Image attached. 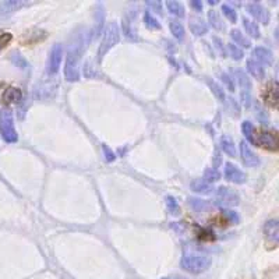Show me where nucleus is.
I'll return each instance as SVG.
<instances>
[{
  "label": "nucleus",
  "instance_id": "obj_8",
  "mask_svg": "<svg viewBox=\"0 0 279 279\" xmlns=\"http://www.w3.org/2000/svg\"><path fill=\"white\" fill-rule=\"evenodd\" d=\"M263 101L267 106L277 109L278 108V84L277 81H270L264 87L263 93Z\"/></svg>",
  "mask_w": 279,
  "mask_h": 279
},
{
  "label": "nucleus",
  "instance_id": "obj_29",
  "mask_svg": "<svg viewBox=\"0 0 279 279\" xmlns=\"http://www.w3.org/2000/svg\"><path fill=\"white\" fill-rule=\"evenodd\" d=\"M226 49H228L229 56H231L232 59H234V60H241V59L244 57V52H243L239 46H236L234 44H229V45L226 46Z\"/></svg>",
  "mask_w": 279,
  "mask_h": 279
},
{
  "label": "nucleus",
  "instance_id": "obj_5",
  "mask_svg": "<svg viewBox=\"0 0 279 279\" xmlns=\"http://www.w3.org/2000/svg\"><path fill=\"white\" fill-rule=\"evenodd\" d=\"M180 267L185 271L198 275L202 274L211 267V258L204 256H185L180 261Z\"/></svg>",
  "mask_w": 279,
  "mask_h": 279
},
{
  "label": "nucleus",
  "instance_id": "obj_34",
  "mask_svg": "<svg viewBox=\"0 0 279 279\" xmlns=\"http://www.w3.org/2000/svg\"><path fill=\"white\" fill-rule=\"evenodd\" d=\"M201 231H200V234H198V239L201 241H214L215 240V234L212 231H205V229H202L200 228Z\"/></svg>",
  "mask_w": 279,
  "mask_h": 279
},
{
  "label": "nucleus",
  "instance_id": "obj_37",
  "mask_svg": "<svg viewBox=\"0 0 279 279\" xmlns=\"http://www.w3.org/2000/svg\"><path fill=\"white\" fill-rule=\"evenodd\" d=\"M221 78H222V81L226 84V87L229 88V91H234V80L228 73H222Z\"/></svg>",
  "mask_w": 279,
  "mask_h": 279
},
{
  "label": "nucleus",
  "instance_id": "obj_35",
  "mask_svg": "<svg viewBox=\"0 0 279 279\" xmlns=\"http://www.w3.org/2000/svg\"><path fill=\"white\" fill-rule=\"evenodd\" d=\"M225 218L231 222V224H239V222H240V217L237 215V212L231 211V209L225 211Z\"/></svg>",
  "mask_w": 279,
  "mask_h": 279
},
{
  "label": "nucleus",
  "instance_id": "obj_25",
  "mask_svg": "<svg viewBox=\"0 0 279 279\" xmlns=\"http://www.w3.org/2000/svg\"><path fill=\"white\" fill-rule=\"evenodd\" d=\"M190 30L193 32L195 37H202L208 32V28H207V24H204L200 20H190V24H188Z\"/></svg>",
  "mask_w": 279,
  "mask_h": 279
},
{
  "label": "nucleus",
  "instance_id": "obj_32",
  "mask_svg": "<svg viewBox=\"0 0 279 279\" xmlns=\"http://www.w3.org/2000/svg\"><path fill=\"white\" fill-rule=\"evenodd\" d=\"M166 207H168V211L171 212L172 215H179L180 207H179V202L175 197H172V195L166 197Z\"/></svg>",
  "mask_w": 279,
  "mask_h": 279
},
{
  "label": "nucleus",
  "instance_id": "obj_30",
  "mask_svg": "<svg viewBox=\"0 0 279 279\" xmlns=\"http://www.w3.org/2000/svg\"><path fill=\"white\" fill-rule=\"evenodd\" d=\"M219 179H221V173H219L217 168H209L204 173V180L208 182V183H215Z\"/></svg>",
  "mask_w": 279,
  "mask_h": 279
},
{
  "label": "nucleus",
  "instance_id": "obj_16",
  "mask_svg": "<svg viewBox=\"0 0 279 279\" xmlns=\"http://www.w3.org/2000/svg\"><path fill=\"white\" fill-rule=\"evenodd\" d=\"M247 70L248 73L256 78V80H263L265 76V69L261 63H258L254 59H248L247 60Z\"/></svg>",
  "mask_w": 279,
  "mask_h": 279
},
{
  "label": "nucleus",
  "instance_id": "obj_13",
  "mask_svg": "<svg viewBox=\"0 0 279 279\" xmlns=\"http://www.w3.org/2000/svg\"><path fill=\"white\" fill-rule=\"evenodd\" d=\"M234 74L239 80V86L241 88V99L244 103H248V98H250V80H248L247 74L240 69L234 70Z\"/></svg>",
  "mask_w": 279,
  "mask_h": 279
},
{
  "label": "nucleus",
  "instance_id": "obj_24",
  "mask_svg": "<svg viewBox=\"0 0 279 279\" xmlns=\"http://www.w3.org/2000/svg\"><path fill=\"white\" fill-rule=\"evenodd\" d=\"M231 37H232L233 42H234V45L236 46H239L241 49V47H250L251 46V42L248 41L243 34H241L239 30H232L231 31Z\"/></svg>",
  "mask_w": 279,
  "mask_h": 279
},
{
  "label": "nucleus",
  "instance_id": "obj_20",
  "mask_svg": "<svg viewBox=\"0 0 279 279\" xmlns=\"http://www.w3.org/2000/svg\"><path fill=\"white\" fill-rule=\"evenodd\" d=\"M219 142H221V148H222V151L228 154L229 156H236V147H234V142H233V140L231 137H228V136H222L221 140H219Z\"/></svg>",
  "mask_w": 279,
  "mask_h": 279
},
{
  "label": "nucleus",
  "instance_id": "obj_27",
  "mask_svg": "<svg viewBox=\"0 0 279 279\" xmlns=\"http://www.w3.org/2000/svg\"><path fill=\"white\" fill-rule=\"evenodd\" d=\"M10 62L13 63L14 66H17L18 69H27V67H30V66H28V62L25 60V57H24L20 52H17V50H14L13 53L10 54Z\"/></svg>",
  "mask_w": 279,
  "mask_h": 279
},
{
  "label": "nucleus",
  "instance_id": "obj_41",
  "mask_svg": "<svg viewBox=\"0 0 279 279\" xmlns=\"http://www.w3.org/2000/svg\"><path fill=\"white\" fill-rule=\"evenodd\" d=\"M163 279H186V278L182 277V275H171V277H166V278Z\"/></svg>",
  "mask_w": 279,
  "mask_h": 279
},
{
  "label": "nucleus",
  "instance_id": "obj_23",
  "mask_svg": "<svg viewBox=\"0 0 279 279\" xmlns=\"http://www.w3.org/2000/svg\"><path fill=\"white\" fill-rule=\"evenodd\" d=\"M243 27H244L246 32H247L251 38H260V35H261V34H260V28H258V25H257L254 21H251V20H248L247 17H244V18H243Z\"/></svg>",
  "mask_w": 279,
  "mask_h": 279
},
{
  "label": "nucleus",
  "instance_id": "obj_28",
  "mask_svg": "<svg viewBox=\"0 0 279 279\" xmlns=\"http://www.w3.org/2000/svg\"><path fill=\"white\" fill-rule=\"evenodd\" d=\"M171 32H172V35L178 39L179 42H182V41L185 39V35H186V32H185V27H183L182 24L176 23V21L171 23Z\"/></svg>",
  "mask_w": 279,
  "mask_h": 279
},
{
  "label": "nucleus",
  "instance_id": "obj_6",
  "mask_svg": "<svg viewBox=\"0 0 279 279\" xmlns=\"http://www.w3.org/2000/svg\"><path fill=\"white\" fill-rule=\"evenodd\" d=\"M240 202V198L236 191L225 186H221L217 190V204L221 208H232Z\"/></svg>",
  "mask_w": 279,
  "mask_h": 279
},
{
  "label": "nucleus",
  "instance_id": "obj_1",
  "mask_svg": "<svg viewBox=\"0 0 279 279\" xmlns=\"http://www.w3.org/2000/svg\"><path fill=\"white\" fill-rule=\"evenodd\" d=\"M84 39L81 35L80 38L70 41V47L69 52H67L66 66H64V78L70 83L80 80V60H81V56L86 49Z\"/></svg>",
  "mask_w": 279,
  "mask_h": 279
},
{
  "label": "nucleus",
  "instance_id": "obj_33",
  "mask_svg": "<svg viewBox=\"0 0 279 279\" xmlns=\"http://www.w3.org/2000/svg\"><path fill=\"white\" fill-rule=\"evenodd\" d=\"M222 13H224V16H225L231 23H236V21H237V14H236V11H234V8H233L232 6L224 4V6H222Z\"/></svg>",
  "mask_w": 279,
  "mask_h": 279
},
{
  "label": "nucleus",
  "instance_id": "obj_17",
  "mask_svg": "<svg viewBox=\"0 0 279 279\" xmlns=\"http://www.w3.org/2000/svg\"><path fill=\"white\" fill-rule=\"evenodd\" d=\"M190 188L193 190L194 193L198 194H208L212 191V185L205 182L204 179H197V180H193L190 183Z\"/></svg>",
  "mask_w": 279,
  "mask_h": 279
},
{
  "label": "nucleus",
  "instance_id": "obj_15",
  "mask_svg": "<svg viewBox=\"0 0 279 279\" xmlns=\"http://www.w3.org/2000/svg\"><path fill=\"white\" fill-rule=\"evenodd\" d=\"M253 56H254V60H257L258 63H261V64H268V66H271L272 63H274V54L270 49H267V47H263V46H257L254 47V50H253Z\"/></svg>",
  "mask_w": 279,
  "mask_h": 279
},
{
  "label": "nucleus",
  "instance_id": "obj_4",
  "mask_svg": "<svg viewBox=\"0 0 279 279\" xmlns=\"http://www.w3.org/2000/svg\"><path fill=\"white\" fill-rule=\"evenodd\" d=\"M120 41V28L116 23H109L105 27L103 38H102L101 45L98 49V62H102L103 56L108 53L112 47L119 44Z\"/></svg>",
  "mask_w": 279,
  "mask_h": 279
},
{
  "label": "nucleus",
  "instance_id": "obj_3",
  "mask_svg": "<svg viewBox=\"0 0 279 279\" xmlns=\"http://www.w3.org/2000/svg\"><path fill=\"white\" fill-rule=\"evenodd\" d=\"M0 134L8 144H14L18 141V134L14 126V116L11 109L7 106L0 110Z\"/></svg>",
  "mask_w": 279,
  "mask_h": 279
},
{
  "label": "nucleus",
  "instance_id": "obj_9",
  "mask_svg": "<svg viewBox=\"0 0 279 279\" xmlns=\"http://www.w3.org/2000/svg\"><path fill=\"white\" fill-rule=\"evenodd\" d=\"M225 179L231 183H236V185H243L246 182V173L239 169L237 166H234L233 163H226L225 166Z\"/></svg>",
  "mask_w": 279,
  "mask_h": 279
},
{
  "label": "nucleus",
  "instance_id": "obj_31",
  "mask_svg": "<svg viewBox=\"0 0 279 279\" xmlns=\"http://www.w3.org/2000/svg\"><path fill=\"white\" fill-rule=\"evenodd\" d=\"M144 23L147 25L148 28H152V30H161V24L158 23L155 17L152 16L149 11L144 13Z\"/></svg>",
  "mask_w": 279,
  "mask_h": 279
},
{
  "label": "nucleus",
  "instance_id": "obj_19",
  "mask_svg": "<svg viewBox=\"0 0 279 279\" xmlns=\"http://www.w3.org/2000/svg\"><path fill=\"white\" fill-rule=\"evenodd\" d=\"M27 3L25 1H17V0H10V1H3L0 6V13H13L20 8H23Z\"/></svg>",
  "mask_w": 279,
  "mask_h": 279
},
{
  "label": "nucleus",
  "instance_id": "obj_14",
  "mask_svg": "<svg viewBox=\"0 0 279 279\" xmlns=\"http://www.w3.org/2000/svg\"><path fill=\"white\" fill-rule=\"evenodd\" d=\"M279 222L278 219H270L265 225H264V234L267 237V240L274 241L275 244L278 243L279 239Z\"/></svg>",
  "mask_w": 279,
  "mask_h": 279
},
{
  "label": "nucleus",
  "instance_id": "obj_26",
  "mask_svg": "<svg viewBox=\"0 0 279 279\" xmlns=\"http://www.w3.org/2000/svg\"><path fill=\"white\" fill-rule=\"evenodd\" d=\"M207 84L208 87L211 88V91L214 93V95L217 96L218 99H221V101H225L226 99V95H225V91H224V88L221 87V84H218L215 80H212V78H207Z\"/></svg>",
  "mask_w": 279,
  "mask_h": 279
},
{
  "label": "nucleus",
  "instance_id": "obj_12",
  "mask_svg": "<svg viewBox=\"0 0 279 279\" xmlns=\"http://www.w3.org/2000/svg\"><path fill=\"white\" fill-rule=\"evenodd\" d=\"M21 99H23V93L17 87H7L1 95V101L6 106L11 105V103H18Z\"/></svg>",
  "mask_w": 279,
  "mask_h": 279
},
{
  "label": "nucleus",
  "instance_id": "obj_42",
  "mask_svg": "<svg viewBox=\"0 0 279 279\" xmlns=\"http://www.w3.org/2000/svg\"><path fill=\"white\" fill-rule=\"evenodd\" d=\"M208 3H209V4H217L218 1H214V0H209Z\"/></svg>",
  "mask_w": 279,
  "mask_h": 279
},
{
  "label": "nucleus",
  "instance_id": "obj_21",
  "mask_svg": "<svg viewBox=\"0 0 279 279\" xmlns=\"http://www.w3.org/2000/svg\"><path fill=\"white\" fill-rule=\"evenodd\" d=\"M208 23L217 31H225V23L222 21L221 16L218 14L217 11H214V10H211L208 13Z\"/></svg>",
  "mask_w": 279,
  "mask_h": 279
},
{
  "label": "nucleus",
  "instance_id": "obj_2",
  "mask_svg": "<svg viewBox=\"0 0 279 279\" xmlns=\"http://www.w3.org/2000/svg\"><path fill=\"white\" fill-rule=\"evenodd\" d=\"M250 142L270 152H277L278 151V133L277 130H265V129L257 130L254 127Z\"/></svg>",
  "mask_w": 279,
  "mask_h": 279
},
{
  "label": "nucleus",
  "instance_id": "obj_40",
  "mask_svg": "<svg viewBox=\"0 0 279 279\" xmlns=\"http://www.w3.org/2000/svg\"><path fill=\"white\" fill-rule=\"evenodd\" d=\"M190 4H191L194 10H197V11H201V10H202V1H198V0H197V1H194V0H193V1L190 3Z\"/></svg>",
  "mask_w": 279,
  "mask_h": 279
},
{
  "label": "nucleus",
  "instance_id": "obj_10",
  "mask_svg": "<svg viewBox=\"0 0 279 279\" xmlns=\"http://www.w3.org/2000/svg\"><path fill=\"white\" fill-rule=\"evenodd\" d=\"M247 11L251 14V17H254L257 21L263 24H268L270 23V11L267 8L264 7L263 4L257 3V1H253V3H248L247 4Z\"/></svg>",
  "mask_w": 279,
  "mask_h": 279
},
{
  "label": "nucleus",
  "instance_id": "obj_38",
  "mask_svg": "<svg viewBox=\"0 0 279 279\" xmlns=\"http://www.w3.org/2000/svg\"><path fill=\"white\" fill-rule=\"evenodd\" d=\"M103 152H105V156H106V161H108V162H113V161H115L116 155L110 151V148L103 145Z\"/></svg>",
  "mask_w": 279,
  "mask_h": 279
},
{
  "label": "nucleus",
  "instance_id": "obj_18",
  "mask_svg": "<svg viewBox=\"0 0 279 279\" xmlns=\"http://www.w3.org/2000/svg\"><path fill=\"white\" fill-rule=\"evenodd\" d=\"M188 207H191V209L194 211H198V212H202V211H208L211 208V204L205 200H201L198 197H190L188 200Z\"/></svg>",
  "mask_w": 279,
  "mask_h": 279
},
{
  "label": "nucleus",
  "instance_id": "obj_39",
  "mask_svg": "<svg viewBox=\"0 0 279 279\" xmlns=\"http://www.w3.org/2000/svg\"><path fill=\"white\" fill-rule=\"evenodd\" d=\"M147 4L149 7H152L155 10L158 14H162V7H159L162 3H159V1H147Z\"/></svg>",
  "mask_w": 279,
  "mask_h": 279
},
{
  "label": "nucleus",
  "instance_id": "obj_22",
  "mask_svg": "<svg viewBox=\"0 0 279 279\" xmlns=\"http://www.w3.org/2000/svg\"><path fill=\"white\" fill-rule=\"evenodd\" d=\"M166 7L169 10V13L173 14L175 17H179V18H185L186 16V10H185V6H182L179 1H166Z\"/></svg>",
  "mask_w": 279,
  "mask_h": 279
},
{
  "label": "nucleus",
  "instance_id": "obj_11",
  "mask_svg": "<svg viewBox=\"0 0 279 279\" xmlns=\"http://www.w3.org/2000/svg\"><path fill=\"white\" fill-rule=\"evenodd\" d=\"M240 155L243 162L246 163L250 168H254L260 165V158L257 156V154L254 151H251V148L248 145L246 141H241L240 142Z\"/></svg>",
  "mask_w": 279,
  "mask_h": 279
},
{
  "label": "nucleus",
  "instance_id": "obj_7",
  "mask_svg": "<svg viewBox=\"0 0 279 279\" xmlns=\"http://www.w3.org/2000/svg\"><path fill=\"white\" fill-rule=\"evenodd\" d=\"M63 54H64V49L60 44H54L52 49H50V53L47 57L46 62V73L49 76H54L59 73L60 66H62Z\"/></svg>",
  "mask_w": 279,
  "mask_h": 279
},
{
  "label": "nucleus",
  "instance_id": "obj_36",
  "mask_svg": "<svg viewBox=\"0 0 279 279\" xmlns=\"http://www.w3.org/2000/svg\"><path fill=\"white\" fill-rule=\"evenodd\" d=\"M11 39H13V35H11V34H8V32L1 34V35H0V50H3L4 47L7 46L8 44L11 42Z\"/></svg>",
  "mask_w": 279,
  "mask_h": 279
}]
</instances>
